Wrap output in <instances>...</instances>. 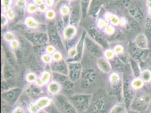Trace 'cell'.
Returning <instances> with one entry per match:
<instances>
[{
	"mask_svg": "<svg viewBox=\"0 0 151 113\" xmlns=\"http://www.w3.org/2000/svg\"><path fill=\"white\" fill-rule=\"evenodd\" d=\"M37 79V76L36 75L33 73H29L27 74L26 76V80L27 82L29 83H33V82H36V80Z\"/></svg>",
	"mask_w": 151,
	"mask_h": 113,
	"instance_id": "obj_17",
	"label": "cell"
},
{
	"mask_svg": "<svg viewBox=\"0 0 151 113\" xmlns=\"http://www.w3.org/2000/svg\"></svg>",
	"mask_w": 151,
	"mask_h": 113,
	"instance_id": "obj_43",
	"label": "cell"
},
{
	"mask_svg": "<svg viewBox=\"0 0 151 113\" xmlns=\"http://www.w3.org/2000/svg\"><path fill=\"white\" fill-rule=\"evenodd\" d=\"M129 11L131 16L138 22H142L145 18L144 12L142 8H140V7L138 5H132L129 9Z\"/></svg>",
	"mask_w": 151,
	"mask_h": 113,
	"instance_id": "obj_3",
	"label": "cell"
},
{
	"mask_svg": "<svg viewBox=\"0 0 151 113\" xmlns=\"http://www.w3.org/2000/svg\"><path fill=\"white\" fill-rule=\"evenodd\" d=\"M7 18L4 15V14H2L1 15V25L2 26H4V25H6L7 23Z\"/></svg>",
	"mask_w": 151,
	"mask_h": 113,
	"instance_id": "obj_31",
	"label": "cell"
},
{
	"mask_svg": "<svg viewBox=\"0 0 151 113\" xmlns=\"http://www.w3.org/2000/svg\"></svg>",
	"mask_w": 151,
	"mask_h": 113,
	"instance_id": "obj_42",
	"label": "cell"
},
{
	"mask_svg": "<svg viewBox=\"0 0 151 113\" xmlns=\"http://www.w3.org/2000/svg\"><path fill=\"white\" fill-rule=\"evenodd\" d=\"M37 10V7L34 4H29L28 7V11L29 13H33Z\"/></svg>",
	"mask_w": 151,
	"mask_h": 113,
	"instance_id": "obj_27",
	"label": "cell"
},
{
	"mask_svg": "<svg viewBox=\"0 0 151 113\" xmlns=\"http://www.w3.org/2000/svg\"><path fill=\"white\" fill-rule=\"evenodd\" d=\"M127 113H139V112H135V111H134V110H130V111H129V112H127Z\"/></svg>",
	"mask_w": 151,
	"mask_h": 113,
	"instance_id": "obj_40",
	"label": "cell"
},
{
	"mask_svg": "<svg viewBox=\"0 0 151 113\" xmlns=\"http://www.w3.org/2000/svg\"><path fill=\"white\" fill-rule=\"evenodd\" d=\"M107 22L106 20H103V19H101L98 21V26L99 28H104V27H106L107 26Z\"/></svg>",
	"mask_w": 151,
	"mask_h": 113,
	"instance_id": "obj_23",
	"label": "cell"
},
{
	"mask_svg": "<svg viewBox=\"0 0 151 113\" xmlns=\"http://www.w3.org/2000/svg\"><path fill=\"white\" fill-rule=\"evenodd\" d=\"M10 1V0H2V4L5 6H7L8 4H9Z\"/></svg>",
	"mask_w": 151,
	"mask_h": 113,
	"instance_id": "obj_38",
	"label": "cell"
},
{
	"mask_svg": "<svg viewBox=\"0 0 151 113\" xmlns=\"http://www.w3.org/2000/svg\"><path fill=\"white\" fill-rule=\"evenodd\" d=\"M120 76L117 73H112L109 76V80L112 84L116 85L119 83L120 81Z\"/></svg>",
	"mask_w": 151,
	"mask_h": 113,
	"instance_id": "obj_16",
	"label": "cell"
},
{
	"mask_svg": "<svg viewBox=\"0 0 151 113\" xmlns=\"http://www.w3.org/2000/svg\"><path fill=\"white\" fill-rule=\"evenodd\" d=\"M14 14H13V12H10V11H9V12H7V17H8V18H9V19H12L14 18Z\"/></svg>",
	"mask_w": 151,
	"mask_h": 113,
	"instance_id": "obj_37",
	"label": "cell"
},
{
	"mask_svg": "<svg viewBox=\"0 0 151 113\" xmlns=\"http://www.w3.org/2000/svg\"><path fill=\"white\" fill-rule=\"evenodd\" d=\"M143 85V81L142 79L137 78L132 81V86L134 89H140Z\"/></svg>",
	"mask_w": 151,
	"mask_h": 113,
	"instance_id": "obj_13",
	"label": "cell"
},
{
	"mask_svg": "<svg viewBox=\"0 0 151 113\" xmlns=\"http://www.w3.org/2000/svg\"><path fill=\"white\" fill-rule=\"evenodd\" d=\"M14 113H24V110L22 107H17L14 110Z\"/></svg>",
	"mask_w": 151,
	"mask_h": 113,
	"instance_id": "obj_34",
	"label": "cell"
},
{
	"mask_svg": "<svg viewBox=\"0 0 151 113\" xmlns=\"http://www.w3.org/2000/svg\"><path fill=\"white\" fill-rule=\"evenodd\" d=\"M145 35L148 38L149 41L151 43V18H147L145 20L144 24V33Z\"/></svg>",
	"mask_w": 151,
	"mask_h": 113,
	"instance_id": "obj_8",
	"label": "cell"
},
{
	"mask_svg": "<svg viewBox=\"0 0 151 113\" xmlns=\"http://www.w3.org/2000/svg\"><path fill=\"white\" fill-rule=\"evenodd\" d=\"M130 63L134 75L136 78H139L141 75L142 71L140 68L139 64L137 61L134 58H130Z\"/></svg>",
	"mask_w": 151,
	"mask_h": 113,
	"instance_id": "obj_6",
	"label": "cell"
},
{
	"mask_svg": "<svg viewBox=\"0 0 151 113\" xmlns=\"http://www.w3.org/2000/svg\"><path fill=\"white\" fill-rule=\"evenodd\" d=\"M52 57V58H53V59L54 61H60L62 58V56L60 53H59L58 51H55L53 53Z\"/></svg>",
	"mask_w": 151,
	"mask_h": 113,
	"instance_id": "obj_21",
	"label": "cell"
},
{
	"mask_svg": "<svg viewBox=\"0 0 151 113\" xmlns=\"http://www.w3.org/2000/svg\"><path fill=\"white\" fill-rule=\"evenodd\" d=\"M127 109L125 105L119 104L113 107L110 113H127Z\"/></svg>",
	"mask_w": 151,
	"mask_h": 113,
	"instance_id": "obj_11",
	"label": "cell"
},
{
	"mask_svg": "<svg viewBox=\"0 0 151 113\" xmlns=\"http://www.w3.org/2000/svg\"><path fill=\"white\" fill-rule=\"evenodd\" d=\"M17 5L20 7H25V2L24 0H18L17 1Z\"/></svg>",
	"mask_w": 151,
	"mask_h": 113,
	"instance_id": "obj_32",
	"label": "cell"
},
{
	"mask_svg": "<svg viewBox=\"0 0 151 113\" xmlns=\"http://www.w3.org/2000/svg\"><path fill=\"white\" fill-rule=\"evenodd\" d=\"M35 2L38 5H41L42 4V0H35Z\"/></svg>",
	"mask_w": 151,
	"mask_h": 113,
	"instance_id": "obj_39",
	"label": "cell"
},
{
	"mask_svg": "<svg viewBox=\"0 0 151 113\" xmlns=\"http://www.w3.org/2000/svg\"><path fill=\"white\" fill-rule=\"evenodd\" d=\"M45 1H46V4L49 7L52 6L54 4V1L53 0H45Z\"/></svg>",
	"mask_w": 151,
	"mask_h": 113,
	"instance_id": "obj_36",
	"label": "cell"
},
{
	"mask_svg": "<svg viewBox=\"0 0 151 113\" xmlns=\"http://www.w3.org/2000/svg\"><path fill=\"white\" fill-rule=\"evenodd\" d=\"M50 79V74H49V72L47 71H45L42 74L40 78L37 79L36 80V84L39 86L44 85L48 83Z\"/></svg>",
	"mask_w": 151,
	"mask_h": 113,
	"instance_id": "obj_7",
	"label": "cell"
},
{
	"mask_svg": "<svg viewBox=\"0 0 151 113\" xmlns=\"http://www.w3.org/2000/svg\"><path fill=\"white\" fill-rule=\"evenodd\" d=\"M25 25L32 28H36L38 27V23L32 17H28L25 19Z\"/></svg>",
	"mask_w": 151,
	"mask_h": 113,
	"instance_id": "obj_14",
	"label": "cell"
},
{
	"mask_svg": "<svg viewBox=\"0 0 151 113\" xmlns=\"http://www.w3.org/2000/svg\"><path fill=\"white\" fill-rule=\"evenodd\" d=\"M141 79L145 83H148L151 81V72L149 70H145L142 71Z\"/></svg>",
	"mask_w": 151,
	"mask_h": 113,
	"instance_id": "obj_12",
	"label": "cell"
},
{
	"mask_svg": "<svg viewBox=\"0 0 151 113\" xmlns=\"http://www.w3.org/2000/svg\"><path fill=\"white\" fill-rule=\"evenodd\" d=\"M68 56L70 57H73L76 56V53H77V50H76V48H72L69 49L68 51Z\"/></svg>",
	"mask_w": 151,
	"mask_h": 113,
	"instance_id": "obj_26",
	"label": "cell"
},
{
	"mask_svg": "<svg viewBox=\"0 0 151 113\" xmlns=\"http://www.w3.org/2000/svg\"><path fill=\"white\" fill-rule=\"evenodd\" d=\"M150 51V49H141L135 46V48L132 52L134 59L137 61L141 60L145 56H148Z\"/></svg>",
	"mask_w": 151,
	"mask_h": 113,
	"instance_id": "obj_5",
	"label": "cell"
},
{
	"mask_svg": "<svg viewBox=\"0 0 151 113\" xmlns=\"http://www.w3.org/2000/svg\"><path fill=\"white\" fill-rule=\"evenodd\" d=\"M147 6L149 10L150 18H151V0H147Z\"/></svg>",
	"mask_w": 151,
	"mask_h": 113,
	"instance_id": "obj_33",
	"label": "cell"
},
{
	"mask_svg": "<svg viewBox=\"0 0 151 113\" xmlns=\"http://www.w3.org/2000/svg\"><path fill=\"white\" fill-rule=\"evenodd\" d=\"M123 50H124V48L122 46L117 45L116 46H115L114 49V52L116 54H120L123 52Z\"/></svg>",
	"mask_w": 151,
	"mask_h": 113,
	"instance_id": "obj_24",
	"label": "cell"
},
{
	"mask_svg": "<svg viewBox=\"0 0 151 113\" xmlns=\"http://www.w3.org/2000/svg\"><path fill=\"white\" fill-rule=\"evenodd\" d=\"M47 89L51 94H57L60 91V87L57 82H51L49 84Z\"/></svg>",
	"mask_w": 151,
	"mask_h": 113,
	"instance_id": "obj_10",
	"label": "cell"
},
{
	"mask_svg": "<svg viewBox=\"0 0 151 113\" xmlns=\"http://www.w3.org/2000/svg\"><path fill=\"white\" fill-rule=\"evenodd\" d=\"M149 40L144 33H139L135 40V44L137 47L141 49H148Z\"/></svg>",
	"mask_w": 151,
	"mask_h": 113,
	"instance_id": "obj_4",
	"label": "cell"
},
{
	"mask_svg": "<svg viewBox=\"0 0 151 113\" xmlns=\"http://www.w3.org/2000/svg\"><path fill=\"white\" fill-rule=\"evenodd\" d=\"M150 56V60H151V53L150 54V56Z\"/></svg>",
	"mask_w": 151,
	"mask_h": 113,
	"instance_id": "obj_41",
	"label": "cell"
},
{
	"mask_svg": "<svg viewBox=\"0 0 151 113\" xmlns=\"http://www.w3.org/2000/svg\"><path fill=\"white\" fill-rule=\"evenodd\" d=\"M46 50L49 54H52L55 51V48L52 45H48L46 48Z\"/></svg>",
	"mask_w": 151,
	"mask_h": 113,
	"instance_id": "obj_25",
	"label": "cell"
},
{
	"mask_svg": "<svg viewBox=\"0 0 151 113\" xmlns=\"http://www.w3.org/2000/svg\"><path fill=\"white\" fill-rule=\"evenodd\" d=\"M39 9L40 10L41 12H45L46 9V5H45V4H44L42 3V4L40 5V6H39Z\"/></svg>",
	"mask_w": 151,
	"mask_h": 113,
	"instance_id": "obj_35",
	"label": "cell"
},
{
	"mask_svg": "<svg viewBox=\"0 0 151 113\" xmlns=\"http://www.w3.org/2000/svg\"><path fill=\"white\" fill-rule=\"evenodd\" d=\"M52 56L49 54H45L42 56V60L46 63H50L52 61Z\"/></svg>",
	"mask_w": 151,
	"mask_h": 113,
	"instance_id": "obj_19",
	"label": "cell"
},
{
	"mask_svg": "<svg viewBox=\"0 0 151 113\" xmlns=\"http://www.w3.org/2000/svg\"><path fill=\"white\" fill-rule=\"evenodd\" d=\"M55 15V13L54 12V11H52V10H49V11H48V12L46 13V16L47 18L51 19H52L53 18H54Z\"/></svg>",
	"mask_w": 151,
	"mask_h": 113,
	"instance_id": "obj_28",
	"label": "cell"
},
{
	"mask_svg": "<svg viewBox=\"0 0 151 113\" xmlns=\"http://www.w3.org/2000/svg\"><path fill=\"white\" fill-rule=\"evenodd\" d=\"M107 19L108 20H110L111 23L113 25H119L121 22V20H120V19L117 17H116V15H112V14L107 15Z\"/></svg>",
	"mask_w": 151,
	"mask_h": 113,
	"instance_id": "obj_15",
	"label": "cell"
},
{
	"mask_svg": "<svg viewBox=\"0 0 151 113\" xmlns=\"http://www.w3.org/2000/svg\"><path fill=\"white\" fill-rule=\"evenodd\" d=\"M50 103V99L47 97H43L39 99L35 104L29 105L28 109L32 113H37L41 109L48 106Z\"/></svg>",
	"mask_w": 151,
	"mask_h": 113,
	"instance_id": "obj_2",
	"label": "cell"
},
{
	"mask_svg": "<svg viewBox=\"0 0 151 113\" xmlns=\"http://www.w3.org/2000/svg\"><path fill=\"white\" fill-rule=\"evenodd\" d=\"M76 33V29L73 25L67 26L64 31V36L66 39H71L74 37Z\"/></svg>",
	"mask_w": 151,
	"mask_h": 113,
	"instance_id": "obj_9",
	"label": "cell"
},
{
	"mask_svg": "<svg viewBox=\"0 0 151 113\" xmlns=\"http://www.w3.org/2000/svg\"><path fill=\"white\" fill-rule=\"evenodd\" d=\"M10 46L13 48H17L19 46V42L18 40L14 39L12 40V41H10Z\"/></svg>",
	"mask_w": 151,
	"mask_h": 113,
	"instance_id": "obj_29",
	"label": "cell"
},
{
	"mask_svg": "<svg viewBox=\"0 0 151 113\" xmlns=\"http://www.w3.org/2000/svg\"><path fill=\"white\" fill-rule=\"evenodd\" d=\"M105 32L108 35H112L114 32V28L112 25H107L105 28Z\"/></svg>",
	"mask_w": 151,
	"mask_h": 113,
	"instance_id": "obj_22",
	"label": "cell"
},
{
	"mask_svg": "<svg viewBox=\"0 0 151 113\" xmlns=\"http://www.w3.org/2000/svg\"><path fill=\"white\" fill-rule=\"evenodd\" d=\"M151 96L144 91H139L137 92L132 101L130 110L142 113L150 105Z\"/></svg>",
	"mask_w": 151,
	"mask_h": 113,
	"instance_id": "obj_1",
	"label": "cell"
},
{
	"mask_svg": "<svg viewBox=\"0 0 151 113\" xmlns=\"http://www.w3.org/2000/svg\"><path fill=\"white\" fill-rule=\"evenodd\" d=\"M4 39L7 41H12L13 40L15 39V36L12 32H7L5 33L4 36Z\"/></svg>",
	"mask_w": 151,
	"mask_h": 113,
	"instance_id": "obj_18",
	"label": "cell"
},
{
	"mask_svg": "<svg viewBox=\"0 0 151 113\" xmlns=\"http://www.w3.org/2000/svg\"><path fill=\"white\" fill-rule=\"evenodd\" d=\"M60 12L64 15H67L68 14V13H69V9L67 7H65V6L63 7L60 9Z\"/></svg>",
	"mask_w": 151,
	"mask_h": 113,
	"instance_id": "obj_30",
	"label": "cell"
},
{
	"mask_svg": "<svg viewBox=\"0 0 151 113\" xmlns=\"http://www.w3.org/2000/svg\"><path fill=\"white\" fill-rule=\"evenodd\" d=\"M114 51L108 49L104 52V56L107 59H111L113 58V57L114 56Z\"/></svg>",
	"mask_w": 151,
	"mask_h": 113,
	"instance_id": "obj_20",
	"label": "cell"
}]
</instances>
